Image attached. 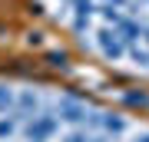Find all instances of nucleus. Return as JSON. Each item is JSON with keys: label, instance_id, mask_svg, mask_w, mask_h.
Here are the masks:
<instances>
[{"label": "nucleus", "instance_id": "1", "mask_svg": "<svg viewBox=\"0 0 149 142\" xmlns=\"http://www.w3.org/2000/svg\"><path fill=\"white\" fill-rule=\"evenodd\" d=\"M56 129H60V119L50 116V112H37V116L27 119V126H23V132H27L30 142H47V139H53Z\"/></svg>", "mask_w": 149, "mask_h": 142}, {"label": "nucleus", "instance_id": "2", "mask_svg": "<svg viewBox=\"0 0 149 142\" xmlns=\"http://www.w3.org/2000/svg\"><path fill=\"white\" fill-rule=\"evenodd\" d=\"M96 43H100V50H103L106 60H119L123 53H126V43H123V37L116 33V26H100V30H96Z\"/></svg>", "mask_w": 149, "mask_h": 142}, {"label": "nucleus", "instance_id": "3", "mask_svg": "<svg viewBox=\"0 0 149 142\" xmlns=\"http://www.w3.org/2000/svg\"><path fill=\"white\" fill-rule=\"evenodd\" d=\"M86 106L80 99H70V96H63V99L56 103V119H63V122H73V126H80V122H86Z\"/></svg>", "mask_w": 149, "mask_h": 142}, {"label": "nucleus", "instance_id": "4", "mask_svg": "<svg viewBox=\"0 0 149 142\" xmlns=\"http://www.w3.org/2000/svg\"><path fill=\"white\" fill-rule=\"evenodd\" d=\"M40 112V96L33 89H23L17 93V103H13V119H33Z\"/></svg>", "mask_w": 149, "mask_h": 142}, {"label": "nucleus", "instance_id": "5", "mask_svg": "<svg viewBox=\"0 0 149 142\" xmlns=\"http://www.w3.org/2000/svg\"><path fill=\"white\" fill-rule=\"evenodd\" d=\"M116 33L123 37V43H126V50H129V46H136V40L146 33V26L139 23V20H133V17H119V23H116Z\"/></svg>", "mask_w": 149, "mask_h": 142}, {"label": "nucleus", "instance_id": "6", "mask_svg": "<svg viewBox=\"0 0 149 142\" xmlns=\"http://www.w3.org/2000/svg\"><path fill=\"white\" fill-rule=\"evenodd\" d=\"M93 126H100L106 136H119L123 129H126V122H123V116H116V112H93L90 116Z\"/></svg>", "mask_w": 149, "mask_h": 142}, {"label": "nucleus", "instance_id": "7", "mask_svg": "<svg viewBox=\"0 0 149 142\" xmlns=\"http://www.w3.org/2000/svg\"><path fill=\"white\" fill-rule=\"evenodd\" d=\"M96 13V3L93 0H73V26L76 30H90V17Z\"/></svg>", "mask_w": 149, "mask_h": 142}, {"label": "nucleus", "instance_id": "8", "mask_svg": "<svg viewBox=\"0 0 149 142\" xmlns=\"http://www.w3.org/2000/svg\"><path fill=\"white\" fill-rule=\"evenodd\" d=\"M13 103H17V93L0 86V112H13Z\"/></svg>", "mask_w": 149, "mask_h": 142}, {"label": "nucleus", "instance_id": "9", "mask_svg": "<svg viewBox=\"0 0 149 142\" xmlns=\"http://www.w3.org/2000/svg\"><path fill=\"white\" fill-rule=\"evenodd\" d=\"M17 132V119H0V139H10Z\"/></svg>", "mask_w": 149, "mask_h": 142}, {"label": "nucleus", "instance_id": "10", "mask_svg": "<svg viewBox=\"0 0 149 142\" xmlns=\"http://www.w3.org/2000/svg\"><path fill=\"white\" fill-rule=\"evenodd\" d=\"M129 53H133V60L139 66H149V50H139V46H129Z\"/></svg>", "mask_w": 149, "mask_h": 142}, {"label": "nucleus", "instance_id": "11", "mask_svg": "<svg viewBox=\"0 0 149 142\" xmlns=\"http://www.w3.org/2000/svg\"><path fill=\"white\" fill-rule=\"evenodd\" d=\"M63 142H93V136H90V132H83V129H76V132H70Z\"/></svg>", "mask_w": 149, "mask_h": 142}, {"label": "nucleus", "instance_id": "12", "mask_svg": "<svg viewBox=\"0 0 149 142\" xmlns=\"http://www.w3.org/2000/svg\"><path fill=\"white\" fill-rule=\"evenodd\" d=\"M106 7H113V10H123V7H129V0H103Z\"/></svg>", "mask_w": 149, "mask_h": 142}, {"label": "nucleus", "instance_id": "13", "mask_svg": "<svg viewBox=\"0 0 149 142\" xmlns=\"http://www.w3.org/2000/svg\"><path fill=\"white\" fill-rule=\"evenodd\" d=\"M133 142H149V132H139V136H133Z\"/></svg>", "mask_w": 149, "mask_h": 142}, {"label": "nucleus", "instance_id": "14", "mask_svg": "<svg viewBox=\"0 0 149 142\" xmlns=\"http://www.w3.org/2000/svg\"><path fill=\"white\" fill-rule=\"evenodd\" d=\"M146 43H149V30H146Z\"/></svg>", "mask_w": 149, "mask_h": 142}]
</instances>
